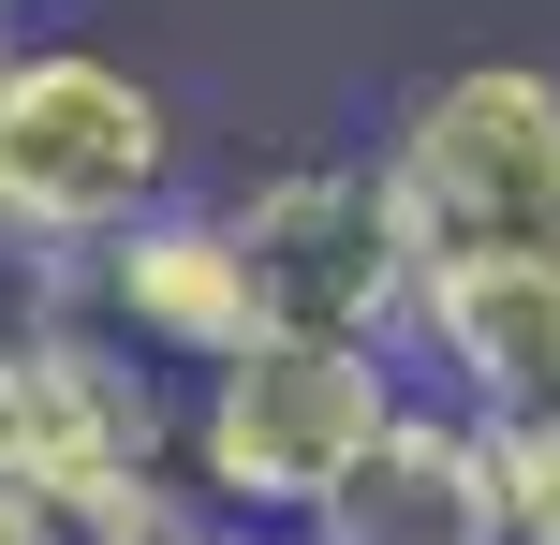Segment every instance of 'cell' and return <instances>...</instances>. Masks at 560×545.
<instances>
[{
	"label": "cell",
	"instance_id": "1",
	"mask_svg": "<svg viewBox=\"0 0 560 545\" xmlns=\"http://www.w3.org/2000/svg\"><path fill=\"white\" fill-rule=\"evenodd\" d=\"M398 428V369L384 354H310V340H252L222 354V369L192 383V413H177V472H192V517L222 531H266V545H310L339 487H354V458Z\"/></svg>",
	"mask_w": 560,
	"mask_h": 545
},
{
	"label": "cell",
	"instance_id": "2",
	"mask_svg": "<svg viewBox=\"0 0 560 545\" xmlns=\"http://www.w3.org/2000/svg\"><path fill=\"white\" fill-rule=\"evenodd\" d=\"M177 206V104L104 45H0V236L104 251Z\"/></svg>",
	"mask_w": 560,
	"mask_h": 545
},
{
	"label": "cell",
	"instance_id": "3",
	"mask_svg": "<svg viewBox=\"0 0 560 545\" xmlns=\"http://www.w3.org/2000/svg\"><path fill=\"white\" fill-rule=\"evenodd\" d=\"M236 251V295H252V340H310V354H398V310H413V236H398V192L369 147H310V163H266L252 192L207 206Z\"/></svg>",
	"mask_w": 560,
	"mask_h": 545
},
{
	"label": "cell",
	"instance_id": "4",
	"mask_svg": "<svg viewBox=\"0 0 560 545\" xmlns=\"http://www.w3.org/2000/svg\"><path fill=\"white\" fill-rule=\"evenodd\" d=\"M369 163L398 192L413 265H457V251L560 265V74L546 59H457V74H428Z\"/></svg>",
	"mask_w": 560,
	"mask_h": 545
},
{
	"label": "cell",
	"instance_id": "5",
	"mask_svg": "<svg viewBox=\"0 0 560 545\" xmlns=\"http://www.w3.org/2000/svg\"><path fill=\"white\" fill-rule=\"evenodd\" d=\"M177 472V413L148 399V369H118V340L89 324H0V501L59 517L74 545L133 531Z\"/></svg>",
	"mask_w": 560,
	"mask_h": 545
},
{
	"label": "cell",
	"instance_id": "6",
	"mask_svg": "<svg viewBox=\"0 0 560 545\" xmlns=\"http://www.w3.org/2000/svg\"><path fill=\"white\" fill-rule=\"evenodd\" d=\"M398 324L443 354V383H457L443 413H472V428H546L560 413V265H532V251L413 265V310Z\"/></svg>",
	"mask_w": 560,
	"mask_h": 545
},
{
	"label": "cell",
	"instance_id": "7",
	"mask_svg": "<svg viewBox=\"0 0 560 545\" xmlns=\"http://www.w3.org/2000/svg\"><path fill=\"white\" fill-rule=\"evenodd\" d=\"M89 295H104V324L133 354H163V369H222V354H252V295H236V251H222V222L207 206H163V222H133V236H104L89 251Z\"/></svg>",
	"mask_w": 560,
	"mask_h": 545
},
{
	"label": "cell",
	"instance_id": "8",
	"mask_svg": "<svg viewBox=\"0 0 560 545\" xmlns=\"http://www.w3.org/2000/svg\"><path fill=\"white\" fill-rule=\"evenodd\" d=\"M310 545H502V501H487V428L472 413H413L354 458V487L310 517Z\"/></svg>",
	"mask_w": 560,
	"mask_h": 545
},
{
	"label": "cell",
	"instance_id": "9",
	"mask_svg": "<svg viewBox=\"0 0 560 545\" xmlns=\"http://www.w3.org/2000/svg\"><path fill=\"white\" fill-rule=\"evenodd\" d=\"M487 501H502V545H560V413L487 428Z\"/></svg>",
	"mask_w": 560,
	"mask_h": 545
},
{
	"label": "cell",
	"instance_id": "10",
	"mask_svg": "<svg viewBox=\"0 0 560 545\" xmlns=\"http://www.w3.org/2000/svg\"><path fill=\"white\" fill-rule=\"evenodd\" d=\"M0 545H74L59 517H30V501H0Z\"/></svg>",
	"mask_w": 560,
	"mask_h": 545
}]
</instances>
